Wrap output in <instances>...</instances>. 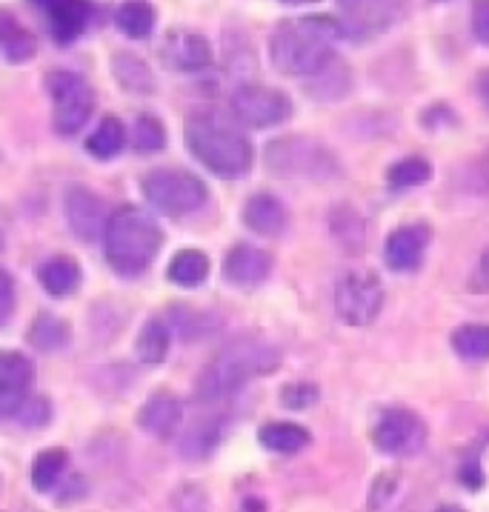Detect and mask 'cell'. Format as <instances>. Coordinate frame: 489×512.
I'll use <instances>...</instances> for the list:
<instances>
[{"label":"cell","instance_id":"cell-3","mask_svg":"<svg viewBox=\"0 0 489 512\" xmlns=\"http://www.w3.org/2000/svg\"><path fill=\"white\" fill-rule=\"evenodd\" d=\"M338 38V23L329 18H292L275 26L269 38L272 66L289 78H312L332 61V41Z\"/></svg>","mask_w":489,"mask_h":512},{"label":"cell","instance_id":"cell-11","mask_svg":"<svg viewBox=\"0 0 489 512\" xmlns=\"http://www.w3.org/2000/svg\"><path fill=\"white\" fill-rule=\"evenodd\" d=\"M63 209H66V224L81 241H98V238H103L112 212L106 209L103 198H98L95 192H89L83 186L69 189L66 198H63Z\"/></svg>","mask_w":489,"mask_h":512},{"label":"cell","instance_id":"cell-29","mask_svg":"<svg viewBox=\"0 0 489 512\" xmlns=\"http://www.w3.org/2000/svg\"><path fill=\"white\" fill-rule=\"evenodd\" d=\"M429 178H432L429 161H424V158H404V161L389 166L387 186L401 192V189H415V186L427 184Z\"/></svg>","mask_w":489,"mask_h":512},{"label":"cell","instance_id":"cell-42","mask_svg":"<svg viewBox=\"0 0 489 512\" xmlns=\"http://www.w3.org/2000/svg\"><path fill=\"white\" fill-rule=\"evenodd\" d=\"M281 3H289V6H306V3H318V0H281Z\"/></svg>","mask_w":489,"mask_h":512},{"label":"cell","instance_id":"cell-22","mask_svg":"<svg viewBox=\"0 0 489 512\" xmlns=\"http://www.w3.org/2000/svg\"><path fill=\"white\" fill-rule=\"evenodd\" d=\"M258 441L264 444L266 450L272 452H301L312 441V435L301 427V424H292V421H272L264 424L258 432Z\"/></svg>","mask_w":489,"mask_h":512},{"label":"cell","instance_id":"cell-32","mask_svg":"<svg viewBox=\"0 0 489 512\" xmlns=\"http://www.w3.org/2000/svg\"><path fill=\"white\" fill-rule=\"evenodd\" d=\"M63 467H66V452L63 450H46L35 458L32 464V484L35 490H52L61 478Z\"/></svg>","mask_w":489,"mask_h":512},{"label":"cell","instance_id":"cell-10","mask_svg":"<svg viewBox=\"0 0 489 512\" xmlns=\"http://www.w3.org/2000/svg\"><path fill=\"white\" fill-rule=\"evenodd\" d=\"M232 115L235 121L252 129L278 126L292 115V101L281 89H272L264 83H244L232 95Z\"/></svg>","mask_w":489,"mask_h":512},{"label":"cell","instance_id":"cell-40","mask_svg":"<svg viewBox=\"0 0 489 512\" xmlns=\"http://www.w3.org/2000/svg\"><path fill=\"white\" fill-rule=\"evenodd\" d=\"M478 95H481L484 109L489 112V72H481V78H478Z\"/></svg>","mask_w":489,"mask_h":512},{"label":"cell","instance_id":"cell-21","mask_svg":"<svg viewBox=\"0 0 489 512\" xmlns=\"http://www.w3.org/2000/svg\"><path fill=\"white\" fill-rule=\"evenodd\" d=\"M38 281L49 295L63 298V295H72L75 289L81 287V267L72 258L58 255V258H49L38 267Z\"/></svg>","mask_w":489,"mask_h":512},{"label":"cell","instance_id":"cell-24","mask_svg":"<svg viewBox=\"0 0 489 512\" xmlns=\"http://www.w3.org/2000/svg\"><path fill=\"white\" fill-rule=\"evenodd\" d=\"M209 275V261H206L204 252L198 249H184L172 258L169 264V281L178 284V287H201Z\"/></svg>","mask_w":489,"mask_h":512},{"label":"cell","instance_id":"cell-2","mask_svg":"<svg viewBox=\"0 0 489 512\" xmlns=\"http://www.w3.org/2000/svg\"><path fill=\"white\" fill-rule=\"evenodd\" d=\"M281 364V352L264 338H235L229 341L201 372L195 392L201 401H221L244 390L252 378L272 375Z\"/></svg>","mask_w":489,"mask_h":512},{"label":"cell","instance_id":"cell-16","mask_svg":"<svg viewBox=\"0 0 489 512\" xmlns=\"http://www.w3.org/2000/svg\"><path fill=\"white\" fill-rule=\"evenodd\" d=\"M272 272V255L252 244H238L229 249L224 261V278L232 287H258Z\"/></svg>","mask_w":489,"mask_h":512},{"label":"cell","instance_id":"cell-23","mask_svg":"<svg viewBox=\"0 0 489 512\" xmlns=\"http://www.w3.org/2000/svg\"><path fill=\"white\" fill-rule=\"evenodd\" d=\"M115 23L126 38H149L155 29V9L149 0H126L115 12Z\"/></svg>","mask_w":489,"mask_h":512},{"label":"cell","instance_id":"cell-19","mask_svg":"<svg viewBox=\"0 0 489 512\" xmlns=\"http://www.w3.org/2000/svg\"><path fill=\"white\" fill-rule=\"evenodd\" d=\"M244 224L258 232V235H266V238H275L286 229V209L284 204L269 195V192H258L252 195L244 204Z\"/></svg>","mask_w":489,"mask_h":512},{"label":"cell","instance_id":"cell-34","mask_svg":"<svg viewBox=\"0 0 489 512\" xmlns=\"http://www.w3.org/2000/svg\"><path fill=\"white\" fill-rule=\"evenodd\" d=\"M401 490V478H398V472H378L375 475V481H372V487H369V498H367V507L369 512H384L395 501V495Z\"/></svg>","mask_w":489,"mask_h":512},{"label":"cell","instance_id":"cell-43","mask_svg":"<svg viewBox=\"0 0 489 512\" xmlns=\"http://www.w3.org/2000/svg\"><path fill=\"white\" fill-rule=\"evenodd\" d=\"M432 3H444V0H432Z\"/></svg>","mask_w":489,"mask_h":512},{"label":"cell","instance_id":"cell-7","mask_svg":"<svg viewBox=\"0 0 489 512\" xmlns=\"http://www.w3.org/2000/svg\"><path fill=\"white\" fill-rule=\"evenodd\" d=\"M143 195L161 215L181 218L206 201V186L198 175L184 169H155L143 178Z\"/></svg>","mask_w":489,"mask_h":512},{"label":"cell","instance_id":"cell-5","mask_svg":"<svg viewBox=\"0 0 489 512\" xmlns=\"http://www.w3.org/2000/svg\"><path fill=\"white\" fill-rule=\"evenodd\" d=\"M266 166L281 178L301 181H332L341 175L335 155L312 138H281L266 146Z\"/></svg>","mask_w":489,"mask_h":512},{"label":"cell","instance_id":"cell-38","mask_svg":"<svg viewBox=\"0 0 489 512\" xmlns=\"http://www.w3.org/2000/svg\"><path fill=\"white\" fill-rule=\"evenodd\" d=\"M469 289H472V292H478V295H489V246L481 252L478 264H475V269H472Z\"/></svg>","mask_w":489,"mask_h":512},{"label":"cell","instance_id":"cell-26","mask_svg":"<svg viewBox=\"0 0 489 512\" xmlns=\"http://www.w3.org/2000/svg\"><path fill=\"white\" fill-rule=\"evenodd\" d=\"M169 352V327L163 324L161 318L146 321L135 341V355L141 358L143 364H161Z\"/></svg>","mask_w":489,"mask_h":512},{"label":"cell","instance_id":"cell-18","mask_svg":"<svg viewBox=\"0 0 489 512\" xmlns=\"http://www.w3.org/2000/svg\"><path fill=\"white\" fill-rule=\"evenodd\" d=\"M138 424L155 438H169L181 424V401L169 392H155L138 412Z\"/></svg>","mask_w":489,"mask_h":512},{"label":"cell","instance_id":"cell-44","mask_svg":"<svg viewBox=\"0 0 489 512\" xmlns=\"http://www.w3.org/2000/svg\"><path fill=\"white\" fill-rule=\"evenodd\" d=\"M344 3H349V0H344Z\"/></svg>","mask_w":489,"mask_h":512},{"label":"cell","instance_id":"cell-15","mask_svg":"<svg viewBox=\"0 0 489 512\" xmlns=\"http://www.w3.org/2000/svg\"><path fill=\"white\" fill-rule=\"evenodd\" d=\"M32 387V364L21 352H0V418L21 410Z\"/></svg>","mask_w":489,"mask_h":512},{"label":"cell","instance_id":"cell-6","mask_svg":"<svg viewBox=\"0 0 489 512\" xmlns=\"http://www.w3.org/2000/svg\"><path fill=\"white\" fill-rule=\"evenodd\" d=\"M384 309V287L372 269H347L335 281V312L349 327H372Z\"/></svg>","mask_w":489,"mask_h":512},{"label":"cell","instance_id":"cell-25","mask_svg":"<svg viewBox=\"0 0 489 512\" xmlns=\"http://www.w3.org/2000/svg\"><path fill=\"white\" fill-rule=\"evenodd\" d=\"M452 349L464 361H487L489 358V324H464L452 332Z\"/></svg>","mask_w":489,"mask_h":512},{"label":"cell","instance_id":"cell-28","mask_svg":"<svg viewBox=\"0 0 489 512\" xmlns=\"http://www.w3.org/2000/svg\"><path fill=\"white\" fill-rule=\"evenodd\" d=\"M332 235L347 246L349 252H361L364 249V241H367V229H364V221L355 209L349 206H338L332 212Z\"/></svg>","mask_w":489,"mask_h":512},{"label":"cell","instance_id":"cell-41","mask_svg":"<svg viewBox=\"0 0 489 512\" xmlns=\"http://www.w3.org/2000/svg\"><path fill=\"white\" fill-rule=\"evenodd\" d=\"M435 512H467V510H464V507H458V504H441Z\"/></svg>","mask_w":489,"mask_h":512},{"label":"cell","instance_id":"cell-39","mask_svg":"<svg viewBox=\"0 0 489 512\" xmlns=\"http://www.w3.org/2000/svg\"><path fill=\"white\" fill-rule=\"evenodd\" d=\"M472 181L478 189H487L489 192V149L472 164Z\"/></svg>","mask_w":489,"mask_h":512},{"label":"cell","instance_id":"cell-33","mask_svg":"<svg viewBox=\"0 0 489 512\" xmlns=\"http://www.w3.org/2000/svg\"><path fill=\"white\" fill-rule=\"evenodd\" d=\"M132 144L138 152H158L166 146V129L158 118L152 115H141L135 126H132Z\"/></svg>","mask_w":489,"mask_h":512},{"label":"cell","instance_id":"cell-20","mask_svg":"<svg viewBox=\"0 0 489 512\" xmlns=\"http://www.w3.org/2000/svg\"><path fill=\"white\" fill-rule=\"evenodd\" d=\"M0 52L9 63L32 61L38 52V43L32 38V32L9 9H0Z\"/></svg>","mask_w":489,"mask_h":512},{"label":"cell","instance_id":"cell-35","mask_svg":"<svg viewBox=\"0 0 489 512\" xmlns=\"http://www.w3.org/2000/svg\"><path fill=\"white\" fill-rule=\"evenodd\" d=\"M318 401V387L315 384H289L281 392V404L286 410H306Z\"/></svg>","mask_w":489,"mask_h":512},{"label":"cell","instance_id":"cell-36","mask_svg":"<svg viewBox=\"0 0 489 512\" xmlns=\"http://www.w3.org/2000/svg\"><path fill=\"white\" fill-rule=\"evenodd\" d=\"M12 312H15V281L0 267V327L12 318Z\"/></svg>","mask_w":489,"mask_h":512},{"label":"cell","instance_id":"cell-17","mask_svg":"<svg viewBox=\"0 0 489 512\" xmlns=\"http://www.w3.org/2000/svg\"><path fill=\"white\" fill-rule=\"evenodd\" d=\"M163 63L175 72H201L212 63L209 41L198 32H172L161 49Z\"/></svg>","mask_w":489,"mask_h":512},{"label":"cell","instance_id":"cell-4","mask_svg":"<svg viewBox=\"0 0 489 512\" xmlns=\"http://www.w3.org/2000/svg\"><path fill=\"white\" fill-rule=\"evenodd\" d=\"M163 238L158 224L135 206H121L109 215L103 232V246L109 264L123 275H138L149 267L161 249Z\"/></svg>","mask_w":489,"mask_h":512},{"label":"cell","instance_id":"cell-8","mask_svg":"<svg viewBox=\"0 0 489 512\" xmlns=\"http://www.w3.org/2000/svg\"><path fill=\"white\" fill-rule=\"evenodd\" d=\"M49 95H52V123L61 135H75L81 132L92 109H95V95L92 86L83 81L75 72H52L46 78Z\"/></svg>","mask_w":489,"mask_h":512},{"label":"cell","instance_id":"cell-30","mask_svg":"<svg viewBox=\"0 0 489 512\" xmlns=\"http://www.w3.org/2000/svg\"><path fill=\"white\" fill-rule=\"evenodd\" d=\"M112 72L121 81L123 89H129V92H152V86H155L149 66L138 61L135 55H118L112 61Z\"/></svg>","mask_w":489,"mask_h":512},{"label":"cell","instance_id":"cell-13","mask_svg":"<svg viewBox=\"0 0 489 512\" xmlns=\"http://www.w3.org/2000/svg\"><path fill=\"white\" fill-rule=\"evenodd\" d=\"M392 21H395L392 0H349L347 15L338 23V35L349 41H367L381 35Z\"/></svg>","mask_w":489,"mask_h":512},{"label":"cell","instance_id":"cell-37","mask_svg":"<svg viewBox=\"0 0 489 512\" xmlns=\"http://www.w3.org/2000/svg\"><path fill=\"white\" fill-rule=\"evenodd\" d=\"M472 35L484 46H489V0L472 3Z\"/></svg>","mask_w":489,"mask_h":512},{"label":"cell","instance_id":"cell-12","mask_svg":"<svg viewBox=\"0 0 489 512\" xmlns=\"http://www.w3.org/2000/svg\"><path fill=\"white\" fill-rule=\"evenodd\" d=\"M29 3L49 21L52 38L63 46L78 41L92 18L89 0H29Z\"/></svg>","mask_w":489,"mask_h":512},{"label":"cell","instance_id":"cell-14","mask_svg":"<svg viewBox=\"0 0 489 512\" xmlns=\"http://www.w3.org/2000/svg\"><path fill=\"white\" fill-rule=\"evenodd\" d=\"M432 241V229L427 224L398 226L384 244V261L392 272H412L421 267L424 252Z\"/></svg>","mask_w":489,"mask_h":512},{"label":"cell","instance_id":"cell-27","mask_svg":"<svg viewBox=\"0 0 489 512\" xmlns=\"http://www.w3.org/2000/svg\"><path fill=\"white\" fill-rule=\"evenodd\" d=\"M123 144H126V129L118 118H103L101 126L92 132V138L86 141V149L89 155L101 158V161H109L115 155H121Z\"/></svg>","mask_w":489,"mask_h":512},{"label":"cell","instance_id":"cell-1","mask_svg":"<svg viewBox=\"0 0 489 512\" xmlns=\"http://www.w3.org/2000/svg\"><path fill=\"white\" fill-rule=\"evenodd\" d=\"M186 141L192 155L218 178H244L255 161L244 129L218 109H198L186 123Z\"/></svg>","mask_w":489,"mask_h":512},{"label":"cell","instance_id":"cell-31","mask_svg":"<svg viewBox=\"0 0 489 512\" xmlns=\"http://www.w3.org/2000/svg\"><path fill=\"white\" fill-rule=\"evenodd\" d=\"M29 341H32V347L43 349V352H55V349H61L63 344L69 341V329H66V324H63L61 318H55V315H41V318L32 324Z\"/></svg>","mask_w":489,"mask_h":512},{"label":"cell","instance_id":"cell-9","mask_svg":"<svg viewBox=\"0 0 489 512\" xmlns=\"http://www.w3.org/2000/svg\"><path fill=\"white\" fill-rule=\"evenodd\" d=\"M372 444L384 455L407 458L427 444V424L418 412L407 407H389L378 415L372 427Z\"/></svg>","mask_w":489,"mask_h":512}]
</instances>
